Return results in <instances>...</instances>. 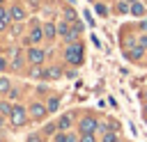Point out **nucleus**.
Instances as JSON below:
<instances>
[{
	"mask_svg": "<svg viewBox=\"0 0 147 142\" xmlns=\"http://www.w3.org/2000/svg\"><path fill=\"white\" fill-rule=\"evenodd\" d=\"M2 69H7V60H5V57H0V71H2Z\"/></svg>",
	"mask_w": 147,
	"mask_h": 142,
	"instance_id": "obj_26",
	"label": "nucleus"
},
{
	"mask_svg": "<svg viewBox=\"0 0 147 142\" xmlns=\"http://www.w3.org/2000/svg\"><path fill=\"white\" fill-rule=\"evenodd\" d=\"M145 64H147V62H145Z\"/></svg>",
	"mask_w": 147,
	"mask_h": 142,
	"instance_id": "obj_31",
	"label": "nucleus"
},
{
	"mask_svg": "<svg viewBox=\"0 0 147 142\" xmlns=\"http://www.w3.org/2000/svg\"><path fill=\"white\" fill-rule=\"evenodd\" d=\"M11 89V82H9V78H0V94H7Z\"/></svg>",
	"mask_w": 147,
	"mask_h": 142,
	"instance_id": "obj_15",
	"label": "nucleus"
},
{
	"mask_svg": "<svg viewBox=\"0 0 147 142\" xmlns=\"http://www.w3.org/2000/svg\"><path fill=\"white\" fill-rule=\"evenodd\" d=\"M96 11H99L101 16H106V14H108V9H106V5H101V2L96 5Z\"/></svg>",
	"mask_w": 147,
	"mask_h": 142,
	"instance_id": "obj_20",
	"label": "nucleus"
},
{
	"mask_svg": "<svg viewBox=\"0 0 147 142\" xmlns=\"http://www.w3.org/2000/svg\"><path fill=\"white\" fill-rule=\"evenodd\" d=\"M55 142H64V133H60V135H55Z\"/></svg>",
	"mask_w": 147,
	"mask_h": 142,
	"instance_id": "obj_27",
	"label": "nucleus"
},
{
	"mask_svg": "<svg viewBox=\"0 0 147 142\" xmlns=\"http://www.w3.org/2000/svg\"><path fill=\"white\" fill-rule=\"evenodd\" d=\"M64 60L69 64H83V46L80 44H69V48L64 50Z\"/></svg>",
	"mask_w": 147,
	"mask_h": 142,
	"instance_id": "obj_1",
	"label": "nucleus"
},
{
	"mask_svg": "<svg viewBox=\"0 0 147 142\" xmlns=\"http://www.w3.org/2000/svg\"><path fill=\"white\" fill-rule=\"evenodd\" d=\"M131 14L133 16H145V7L140 2H131Z\"/></svg>",
	"mask_w": 147,
	"mask_h": 142,
	"instance_id": "obj_11",
	"label": "nucleus"
},
{
	"mask_svg": "<svg viewBox=\"0 0 147 142\" xmlns=\"http://www.w3.org/2000/svg\"><path fill=\"white\" fill-rule=\"evenodd\" d=\"M9 16H11V14H9L7 9H2V7H0V30H2V27L9 23Z\"/></svg>",
	"mask_w": 147,
	"mask_h": 142,
	"instance_id": "obj_13",
	"label": "nucleus"
},
{
	"mask_svg": "<svg viewBox=\"0 0 147 142\" xmlns=\"http://www.w3.org/2000/svg\"><path fill=\"white\" fill-rule=\"evenodd\" d=\"M0 5H2V0H0Z\"/></svg>",
	"mask_w": 147,
	"mask_h": 142,
	"instance_id": "obj_30",
	"label": "nucleus"
},
{
	"mask_svg": "<svg viewBox=\"0 0 147 142\" xmlns=\"http://www.w3.org/2000/svg\"><path fill=\"white\" fill-rule=\"evenodd\" d=\"M142 55H145V48L140 44H129V50H126V57L129 60L138 62V60H142Z\"/></svg>",
	"mask_w": 147,
	"mask_h": 142,
	"instance_id": "obj_6",
	"label": "nucleus"
},
{
	"mask_svg": "<svg viewBox=\"0 0 147 142\" xmlns=\"http://www.w3.org/2000/svg\"><path fill=\"white\" fill-rule=\"evenodd\" d=\"M138 44H140V46L147 50V37H140V39H138Z\"/></svg>",
	"mask_w": 147,
	"mask_h": 142,
	"instance_id": "obj_23",
	"label": "nucleus"
},
{
	"mask_svg": "<svg viewBox=\"0 0 147 142\" xmlns=\"http://www.w3.org/2000/svg\"><path fill=\"white\" fill-rule=\"evenodd\" d=\"M64 16H67V18H69V21H74V18H76V14H74V11H71V9H67V14H64Z\"/></svg>",
	"mask_w": 147,
	"mask_h": 142,
	"instance_id": "obj_24",
	"label": "nucleus"
},
{
	"mask_svg": "<svg viewBox=\"0 0 147 142\" xmlns=\"http://www.w3.org/2000/svg\"><path fill=\"white\" fill-rule=\"evenodd\" d=\"M80 142H94V133H87V135H80Z\"/></svg>",
	"mask_w": 147,
	"mask_h": 142,
	"instance_id": "obj_19",
	"label": "nucleus"
},
{
	"mask_svg": "<svg viewBox=\"0 0 147 142\" xmlns=\"http://www.w3.org/2000/svg\"><path fill=\"white\" fill-rule=\"evenodd\" d=\"M71 121H74V119H71V115H62V117H60V121H57V128H60V131H67V128L71 126Z\"/></svg>",
	"mask_w": 147,
	"mask_h": 142,
	"instance_id": "obj_8",
	"label": "nucleus"
},
{
	"mask_svg": "<svg viewBox=\"0 0 147 142\" xmlns=\"http://www.w3.org/2000/svg\"><path fill=\"white\" fill-rule=\"evenodd\" d=\"M28 115H30V119H37V121H41V119H46V115H48V108H46L44 103L34 101V103L28 108Z\"/></svg>",
	"mask_w": 147,
	"mask_h": 142,
	"instance_id": "obj_3",
	"label": "nucleus"
},
{
	"mask_svg": "<svg viewBox=\"0 0 147 142\" xmlns=\"http://www.w3.org/2000/svg\"><path fill=\"white\" fill-rule=\"evenodd\" d=\"M117 11H119V14H126V11H131V7H129L126 2H119V5H117Z\"/></svg>",
	"mask_w": 147,
	"mask_h": 142,
	"instance_id": "obj_17",
	"label": "nucleus"
},
{
	"mask_svg": "<svg viewBox=\"0 0 147 142\" xmlns=\"http://www.w3.org/2000/svg\"><path fill=\"white\" fill-rule=\"evenodd\" d=\"M142 115H145V119H147V103H145V108H142Z\"/></svg>",
	"mask_w": 147,
	"mask_h": 142,
	"instance_id": "obj_28",
	"label": "nucleus"
},
{
	"mask_svg": "<svg viewBox=\"0 0 147 142\" xmlns=\"http://www.w3.org/2000/svg\"><path fill=\"white\" fill-rule=\"evenodd\" d=\"M62 76V71L57 69V66H48V69H44V78H60Z\"/></svg>",
	"mask_w": 147,
	"mask_h": 142,
	"instance_id": "obj_9",
	"label": "nucleus"
},
{
	"mask_svg": "<svg viewBox=\"0 0 147 142\" xmlns=\"http://www.w3.org/2000/svg\"><path fill=\"white\" fill-rule=\"evenodd\" d=\"M9 119H11V124H14V126H25V124H28V119H30V115H28V110H25L23 105H14V108H11Z\"/></svg>",
	"mask_w": 147,
	"mask_h": 142,
	"instance_id": "obj_2",
	"label": "nucleus"
},
{
	"mask_svg": "<svg viewBox=\"0 0 147 142\" xmlns=\"http://www.w3.org/2000/svg\"><path fill=\"white\" fill-rule=\"evenodd\" d=\"M28 142H41V137H39V135H30V137H28Z\"/></svg>",
	"mask_w": 147,
	"mask_h": 142,
	"instance_id": "obj_25",
	"label": "nucleus"
},
{
	"mask_svg": "<svg viewBox=\"0 0 147 142\" xmlns=\"http://www.w3.org/2000/svg\"><path fill=\"white\" fill-rule=\"evenodd\" d=\"M46 108H48V112H55V110L60 108V101H57L55 96H51V98H48V103H46Z\"/></svg>",
	"mask_w": 147,
	"mask_h": 142,
	"instance_id": "obj_14",
	"label": "nucleus"
},
{
	"mask_svg": "<svg viewBox=\"0 0 147 142\" xmlns=\"http://www.w3.org/2000/svg\"><path fill=\"white\" fill-rule=\"evenodd\" d=\"M11 108H14V105H9L7 101H0V115H7V117H9V115H11Z\"/></svg>",
	"mask_w": 147,
	"mask_h": 142,
	"instance_id": "obj_16",
	"label": "nucleus"
},
{
	"mask_svg": "<svg viewBox=\"0 0 147 142\" xmlns=\"http://www.w3.org/2000/svg\"><path fill=\"white\" fill-rule=\"evenodd\" d=\"M78 131H80V135H87V133H94L96 131V119L94 117H83L80 121H78Z\"/></svg>",
	"mask_w": 147,
	"mask_h": 142,
	"instance_id": "obj_4",
	"label": "nucleus"
},
{
	"mask_svg": "<svg viewBox=\"0 0 147 142\" xmlns=\"http://www.w3.org/2000/svg\"><path fill=\"white\" fill-rule=\"evenodd\" d=\"M7 96H9V98H16V96H18V89H14V87H11V89L7 92Z\"/></svg>",
	"mask_w": 147,
	"mask_h": 142,
	"instance_id": "obj_22",
	"label": "nucleus"
},
{
	"mask_svg": "<svg viewBox=\"0 0 147 142\" xmlns=\"http://www.w3.org/2000/svg\"><path fill=\"white\" fill-rule=\"evenodd\" d=\"M44 34H46L48 39H55V34H57V27H55L53 23H46V25H44Z\"/></svg>",
	"mask_w": 147,
	"mask_h": 142,
	"instance_id": "obj_10",
	"label": "nucleus"
},
{
	"mask_svg": "<svg viewBox=\"0 0 147 142\" xmlns=\"http://www.w3.org/2000/svg\"><path fill=\"white\" fill-rule=\"evenodd\" d=\"M0 142H2V135H0Z\"/></svg>",
	"mask_w": 147,
	"mask_h": 142,
	"instance_id": "obj_29",
	"label": "nucleus"
},
{
	"mask_svg": "<svg viewBox=\"0 0 147 142\" xmlns=\"http://www.w3.org/2000/svg\"><path fill=\"white\" fill-rule=\"evenodd\" d=\"M103 142H117V135H115V133H108V135L103 137Z\"/></svg>",
	"mask_w": 147,
	"mask_h": 142,
	"instance_id": "obj_21",
	"label": "nucleus"
},
{
	"mask_svg": "<svg viewBox=\"0 0 147 142\" xmlns=\"http://www.w3.org/2000/svg\"><path fill=\"white\" fill-rule=\"evenodd\" d=\"M9 14H11V18H14V21H23V18H25V11H23L21 7H11V11H9Z\"/></svg>",
	"mask_w": 147,
	"mask_h": 142,
	"instance_id": "obj_12",
	"label": "nucleus"
},
{
	"mask_svg": "<svg viewBox=\"0 0 147 142\" xmlns=\"http://www.w3.org/2000/svg\"><path fill=\"white\" fill-rule=\"evenodd\" d=\"M41 37H44V27H32V32H30V44H39L41 41Z\"/></svg>",
	"mask_w": 147,
	"mask_h": 142,
	"instance_id": "obj_7",
	"label": "nucleus"
},
{
	"mask_svg": "<svg viewBox=\"0 0 147 142\" xmlns=\"http://www.w3.org/2000/svg\"><path fill=\"white\" fill-rule=\"evenodd\" d=\"M64 142H80V140H78L74 133H64Z\"/></svg>",
	"mask_w": 147,
	"mask_h": 142,
	"instance_id": "obj_18",
	"label": "nucleus"
},
{
	"mask_svg": "<svg viewBox=\"0 0 147 142\" xmlns=\"http://www.w3.org/2000/svg\"><path fill=\"white\" fill-rule=\"evenodd\" d=\"M44 60H46V53H44L41 48H30V50H28V62H30V64L39 66V64H44Z\"/></svg>",
	"mask_w": 147,
	"mask_h": 142,
	"instance_id": "obj_5",
	"label": "nucleus"
}]
</instances>
